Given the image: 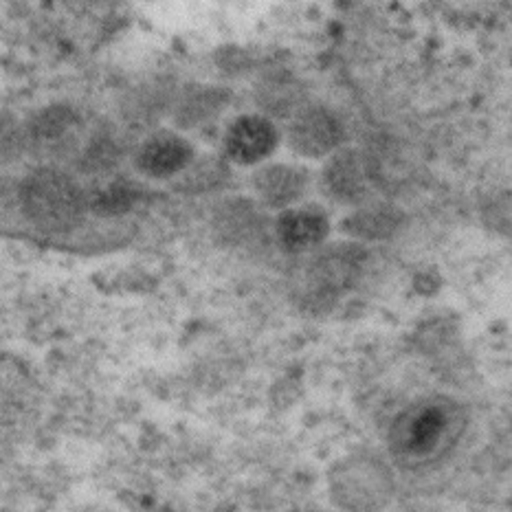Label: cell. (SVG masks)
Segmentation results:
<instances>
[{"instance_id": "cell-2", "label": "cell", "mask_w": 512, "mask_h": 512, "mask_svg": "<svg viewBox=\"0 0 512 512\" xmlns=\"http://www.w3.org/2000/svg\"><path fill=\"white\" fill-rule=\"evenodd\" d=\"M22 214L33 227L49 233L75 229L86 214V192L75 178L53 168L33 170L18 189Z\"/></svg>"}, {"instance_id": "cell-11", "label": "cell", "mask_w": 512, "mask_h": 512, "mask_svg": "<svg viewBox=\"0 0 512 512\" xmlns=\"http://www.w3.org/2000/svg\"><path fill=\"white\" fill-rule=\"evenodd\" d=\"M403 220V214L389 205H374L356 211L352 218L345 220V231L361 240H381L392 236Z\"/></svg>"}, {"instance_id": "cell-12", "label": "cell", "mask_w": 512, "mask_h": 512, "mask_svg": "<svg viewBox=\"0 0 512 512\" xmlns=\"http://www.w3.org/2000/svg\"><path fill=\"white\" fill-rule=\"evenodd\" d=\"M137 198V185H132L128 181H113L86 194V209H91L97 216L113 218L126 214V211L137 203Z\"/></svg>"}, {"instance_id": "cell-14", "label": "cell", "mask_w": 512, "mask_h": 512, "mask_svg": "<svg viewBox=\"0 0 512 512\" xmlns=\"http://www.w3.org/2000/svg\"><path fill=\"white\" fill-rule=\"evenodd\" d=\"M27 148V135L14 117L0 115V165L16 161Z\"/></svg>"}, {"instance_id": "cell-1", "label": "cell", "mask_w": 512, "mask_h": 512, "mask_svg": "<svg viewBox=\"0 0 512 512\" xmlns=\"http://www.w3.org/2000/svg\"><path fill=\"white\" fill-rule=\"evenodd\" d=\"M466 429L462 405L447 396L418 400L400 414L389 431V451L403 469L420 471L442 462Z\"/></svg>"}, {"instance_id": "cell-7", "label": "cell", "mask_w": 512, "mask_h": 512, "mask_svg": "<svg viewBox=\"0 0 512 512\" xmlns=\"http://www.w3.org/2000/svg\"><path fill=\"white\" fill-rule=\"evenodd\" d=\"M330 231L328 218L319 209H288L277 218L275 236L286 253H304L319 247Z\"/></svg>"}, {"instance_id": "cell-6", "label": "cell", "mask_w": 512, "mask_h": 512, "mask_svg": "<svg viewBox=\"0 0 512 512\" xmlns=\"http://www.w3.org/2000/svg\"><path fill=\"white\" fill-rule=\"evenodd\" d=\"M194 159L189 143L174 132H159L137 152V168L152 178H170L183 172Z\"/></svg>"}, {"instance_id": "cell-5", "label": "cell", "mask_w": 512, "mask_h": 512, "mask_svg": "<svg viewBox=\"0 0 512 512\" xmlns=\"http://www.w3.org/2000/svg\"><path fill=\"white\" fill-rule=\"evenodd\" d=\"M277 146V130L266 117L244 115L236 124H231L225 137V150L229 159L240 165H253L269 154Z\"/></svg>"}, {"instance_id": "cell-4", "label": "cell", "mask_w": 512, "mask_h": 512, "mask_svg": "<svg viewBox=\"0 0 512 512\" xmlns=\"http://www.w3.org/2000/svg\"><path fill=\"white\" fill-rule=\"evenodd\" d=\"M288 141L291 148L302 157H324L341 143L339 119L326 108H306L299 113L288 128Z\"/></svg>"}, {"instance_id": "cell-9", "label": "cell", "mask_w": 512, "mask_h": 512, "mask_svg": "<svg viewBox=\"0 0 512 512\" xmlns=\"http://www.w3.org/2000/svg\"><path fill=\"white\" fill-rule=\"evenodd\" d=\"M308 174L295 165H266L255 174V192L266 207L284 209L297 203L306 192Z\"/></svg>"}, {"instance_id": "cell-3", "label": "cell", "mask_w": 512, "mask_h": 512, "mask_svg": "<svg viewBox=\"0 0 512 512\" xmlns=\"http://www.w3.org/2000/svg\"><path fill=\"white\" fill-rule=\"evenodd\" d=\"M361 262L363 251L356 247H337L328 253L317 255L315 262L306 271V297H337L359 277Z\"/></svg>"}, {"instance_id": "cell-10", "label": "cell", "mask_w": 512, "mask_h": 512, "mask_svg": "<svg viewBox=\"0 0 512 512\" xmlns=\"http://www.w3.org/2000/svg\"><path fill=\"white\" fill-rule=\"evenodd\" d=\"M77 126H80V117L69 106H49L40 110L25 128L27 146L31 143L33 148L40 150H58L62 146H69Z\"/></svg>"}, {"instance_id": "cell-8", "label": "cell", "mask_w": 512, "mask_h": 512, "mask_svg": "<svg viewBox=\"0 0 512 512\" xmlns=\"http://www.w3.org/2000/svg\"><path fill=\"white\" fill-rule=\"evenodd\" d=\"M328 194L339 203H361L370 194V168L359 152H339L324 170Z\"/></svg>"}, {"instance_id": "cell-13", "label": "cell", "mask_w": 512, "mask_h": 512, "mask_svg": "<svg viewBox=\"0 0 512 512\" xmlns=\"http://www.w3.org/2000/svg\"><path fill=\"white\" fill-rule=\"evenodd\" d=\"M225 104H227V95L222 91H203L198 95H192L181 106V113H178V124L194 126V124H198V121H205V117L220 113V108Z\"/></svg>"}]
</instances>
